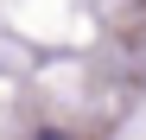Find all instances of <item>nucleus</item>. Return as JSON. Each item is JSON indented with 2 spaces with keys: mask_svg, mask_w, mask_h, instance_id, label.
<instances>
[{
  "mask_svg": "<svg viewBox=\"0 0 146 140\" xmlns=\"http://www.w3.org/2000/svg\"><path fill=\"white\" fill-rule=\"evenodd\" d=\"M32 140H70V134H32Z\"/></svg>",
  "mask_w": 146,
  "mask_h": 140,
  "instance_id": "1",
  "label": "nucleus"
}]
</instances>
